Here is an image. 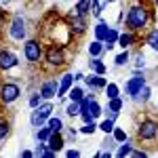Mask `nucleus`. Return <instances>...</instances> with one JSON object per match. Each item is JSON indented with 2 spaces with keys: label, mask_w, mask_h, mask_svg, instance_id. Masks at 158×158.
Masks as SVG:
<instances>
[{
  "label": "nucleus",
  "mask_w": 158,
  "mask_h": 158,
  "mask_svg": "<svg viewBox=\"0 0 158 158\" xmlns=\"http://www.w3.org/2000/svg\"><path fill=\"white\" fill-rule=\"evenodd\" d=\"M51 116H53V103H51L49 99H44L38 108L32 110V116H30V122H32V127L38 129V127H42V124H47Z\"/></svg>",
  "instance_id": "nucleus-4"
},
{
  "label": "nucleus",
  "mask_w": 158,
  "mask_h": 158,
  "mask_svg": "<svg viewBox=\"0 0 158 158\" xmlns=\"http://www.w3.org/2000/svg\"><path fill=\"white\" fill-rule=\"evenodd\" d=\"M57 91H59V78H47L44 82H40V89H38L42 99H49V101L57 95Z\"/></svg>",
  "instance_id": "nucleus-10"
},
{
  "label": "nucleus",
  "mask_w": 158,
  "mask_h": 158,
  "mask_svg": "<svg viewBox=\"0 0 158 158\" xmlns=\"http://www.w3.org/2000/svg\"><path fill=\"white\" fill-rule=\"evenodd\" d=\"M118 36H120V32H118L116 27H110L108 34H106V40H103L106 51H112V49H114V44H118Z\"/></svg>",
  "instance_id": "nucleus-17"
},
{
  "label": "nucleus",
  "mask_w": 158,
  "mask_h": 158,
  "mask_svg": "<svg viewBox=\"0 0 158 158\" xmlns=\"http://www.w3.org/2000/svg\"><path fill=\"white\" fill-rule=\"evenodd\" d=\"M68 97H70V101H80V99L85 97V91H82L80 86H72V89L68 91Z\"/></svg>",
  "instance_id": "nucleus-30"
},
{
  "label": "nucleus",
  "mask_w": 158,
  "mask_h": 158,
  "mask_svg": "<svg viewBox=\"0 0 158 158\" xmlns=\"http://www.w3.org/2000/svg\"><path fill=\"white\" fill-rule=\"evenodd\" d=\"M112 2H116V0H108V4H112Z\"/></svg>",
  "instance_id": "nucleus-43"
},
{
  "label": "nucleus",
  "mask_w": 158,
  "mask_h": 158,
  "mask_svg": "<svg viewBox=\"0 0 158 158\" xmlns=\"http://www.w3.org/2000/svg\"><path fill=\"white\" fill-rule=\"evenodd\" d=\"M143 86H146V76H143V72H139V70H137V72L127 80V85H124V93L133 99L135 95L143 89Z\"/></svg>",
  "instance_id": "nucleus-9"
},
{
  "label": "nucleus",
  "mask_w": 158,
  "mask_h": 158,
  "mask_svg": "<svg viewBox=\"0 0 158 158\" xmlns=\"http://www.w3.org/2000/svg\"><path fill=\"white\" fill-rule=\"evenodd\" d=\"M143 40H146V44L154 51V53H158V27H152V30L146 34Z\"/></svg>",
  "instance_id": "nucleus-18"
},
{
  "label": "nucleus",
  "mask_w": 158,
  "mask_h": 158,
  "mask_svg": "<svg viewBox=\"0 0 158 158\" xmlns=\"http://www.w3.org/2000/svg\"><path fill=\"white\" fill-rule=\"evenodd\" d=\"M65 156H68V158H78V156H80V150H68Z\"/></svg>",
  "instance_id": "nucleus-41"
},
{
  "label": "nucleus",
  "mask_w": 158,
  "mask_h": 158,
  "mask_svg": "<svg viewBox=\"0 0 158 158\" xmlns=\"http://www.w3.org/2000/svg\"><path fill=\"white\" fill-rule=\"evenodd\" d=\"M23 57L30 65H38L44 59V47L38 38H30L23 42Z\"/></svg>",
  "instance_id": "nucleus-3"
},
{
  "label": "nucleus",
  "mask_w": 158,
  "mask_h": 158,
  "mask_svg": "<svg viewBox=\"0 0 158 158\" xmlns=\"http://www.w3.org/2000/svg\"><path fill=\"white\" fill-rule=\"evenodd\" d=\"M152 2H154V4H156V6H158V0H152Z\"/></svg>",
  "instance_id": "nucleus-44"
},
{
  "label": "nucleus",
  "mask_w": 158,
  "mask_h": 158,
  "mask_svg": "<svg viewBox=\"0 0 158 158\" xmlns=\"http://www.w3.org/2000/svg\"><path fill=\"white\" fill-rule=\"evenodd\" d=\"M135 42H137V34H135V32H131V30L120 32V36H118V47H120L122 51H124V49H131Z\"/></svg>",
  "instance_id": "nucleus-14"
},
{
  "label": "nucleus",
  "mask_w": 158,
  "mask_h": 158,
  "mask_svg": "<svg viewBox=\"0 0 158 158\" xmlns=\"http://www.w3.org/2000/svg\"><path fill=\"white\" fill-rule=\"evenodd\" d=\"M34 156H36V158H55V156H57V152L51 150V148L47 146V141H38L36 150H34Z\"/></svg>",
  "instance_id": "nucleus-15"
},
{
  "label": "nucleus",
  "mask_w": 158,
  "mask_h": 158,
  "mask_svg": "<svg viewBox=\"0 0 158 158\" xmlns=\"http://www.w3.org/2000/svg\"><path fill=\"white\" fill-rule=\"evenodd\" d=\"M114 127H116V122L112 120V118H106V120L99 124V131H103L106 135H110L112 131H114Z\"/></svg>",
  "instance_id": "nucleus-33"
},
{
  "label": "nucleus",
  "mask_w": 158,
  "mask_h": 158,
  "mask_svg": "<svg viewBox=\"0 0 158 158\" xmlns=\"http://www.w3.org/2000/svg\"><path fill=\"white\" fill-rule=\"evenodd\" d=\"M9 36L13 40H17V42L25 40V36H27V21L21 15H15L11 19V23H9Z\"/></svg>",
  "instance_id": "nucleus-8"
},
{
  "label": "nucleus",
  "mask_w": 158,
  "mask_h": 158,
  "mask_svg": "<svg viewBox=\"0 0 158 158\" xmlns=\"http://www.w3.org/2000/svg\"><path fill=\"white\" fill-rule=\"evenodd\" d=\"M103 53H106V44L101 40H93L89 44V57H101Z\"/></svg>",
  "instance_id": "nucleus-19"
},
{
  "label": "nucleus",
  "mask_w": 158,
  "mask_h": 158,
  "mask_svg": "<svg viewBox=\"0 0 158 158\" xmlns=\"http://www.w3.org/2000/svg\"><path fill=\"white\" fill-rule=\"evenodd\" d=\"M74 82H76V80H74V74H70V72L63 74V76L59 78V91H57V97H65L68 91L74 86Z\"/></svg>",
  "instance_id": "nucleus-13"
},
{
  "label": "nucleus",
  "mask_w": 158,
  "mask_h": 158,
  "mask_svg": "<svg viewBox=\"0 0 158 158\" xmlns=\"http://www.w3.org/2000/svg\"><path fill=\"white\" fill-rule=\"evenodd\" d=\"M103 91H106V97H108V99H114V97L120 95V86L116 85V82H108Z\"/></svg>",
  "instance_id": "nucleus-24"
},
{
  "label": "nucleus",
  "mask_w": 158,
  "mask_h": 158,
  "mask_svg": "<svg viewBox=\"0 0 158 158\" xmlns=\"http://www.w3.org/2000/svg\"><path fill=\"white\" fill-rule=\"evenodd\" d=\"M131 152H133V146L129 143V141H122L118 150H116V156L118 158H124V156H131Z\"/></svg>",
  "instance_id": "nucleus-26"
},
{
  "label": "nucleus",
  "mask_w": 158,
  "mask_h": 158,
  "mask_svg": "<svg viewBox=\"0 0 158 158\" xmlns=\"http://www.w3.org/2000/svg\"><path fill=\"white\" fill-rule=\"evenodd\" d=\"M65 21H68V25H70V32H72V36L74 38H78V36H82L86 32V15H80L78 11H72L68 17H65Z\"/></svg>",
  "instance_id": "nucleus-7"
},
{
  "label": "nucleus",
  "mask_w": 158,
  "mask_h": 158,
  "mask_svg": "<svg viewBox=\"0 0 158 158\" xmlns=\"http://www.w3.org/2000/svg\"><path fill=\"white\" fill-rule=\"evenodd\" d=\"M137 139L139 141H154V139H158V122L154 118H143L137 124Z\"/></svg>",
  "instance_id": "nucleus-5"
},
{
  "label": "nucleus",
  "mask_w": 158,
  "mask_h": 158,
  "mask_svg": "<svg viewBox=\"0 0 158 158\" xmlns=\"http://www.w3.org/2000/svg\"><path fill=\"white\" fill-rule=\"evenodd\" d=\"M65 114H68V116H72V118L80 116V101H70V103H68V108H65Z\"/></svg>",
  "instance_id": "nucleus-29"
},
{
  "label": "nucleus",
  "mask_w": 158,
  "mask_h": 158,
  "mask_svg": "<svg viewBox=\"0 0 158 158\" xmlns=\"http://www.w3.org/2000/svg\"><path fill=\"white\" fill-rule=\"evenodd\" d=\"M146 65V57H143V53H137V61H135V68L137 70H141Z\"/></svg>",
  "instance_id": "nucleus-38"
},
{
  "label": "nucleus",
  "mask_w": 158,
  "mask_h": 158,
  "mask_svg": "<svg viewBox=\"0 0 158 158\" xmlns=\"http://www.w3.org/2000/svg\"><path fill=\"white\" fill-rule=\"evenodd\" d=\"M97 129H99V124H95V120H91V122H85L78 131H80V133H85V135H93Z\"/></svg>",
  "instance_id": "nucleus-31"
},
{
  "label": "nucleus",
  "mask_w": 158,
  "mask_h": 158,
  "mask_svg": "<svg viewBox=\"0 0 158 158\" xmlns=\"http://www.w3.org/2000/svg\"><path fill=\"white\" fill-rule=\"evenodd\" d=\"M129 57H131V55H129V49H124L120 55H116L114 63H116V65H127V63H129Z\"/></svg>",
  "instance_id": "nucleus-36"
},
{
  "label": "nucleus",
  "mask_w": 158,
  "mask_h": 158,
  "mask_svg": "<svg viewBox=\"0 0 158 158\" xmlns=\"http://www.w3.org/2000/svg\"><path fill=\"white\" fill-rule=\"evenodd\" d=\"M93 2H95V0H78V2L74 4V11H78L80 15H89L91 9H93Z\"/></svg>",
  "instance_id": "nucleus-21"
},
{
  "label": "nucleus",
  "mask_w": 158,
  "mask_h": 158,
  "mask_svg": "<svg viewBox=\"0 0 158 158\" xmlns=\"http://www.w3.org/2000/svg\"><path fill=\"white\" fill-rule=\"evenodd\" d=\"M150 95H152V89H150V86H143V89H141V91H139V93H137V95H135V101H148V99H150Z\"/></svg>",
  "instance_id": "nucleus-34"
},
{
  "label": "nucleus",
  "mask_w": 158,
  "mask_h": 158,
  "mask_svg": "<svg viewBox=\"0 0 158 158\" xmlns=\"http://www.w3.org/2000/svg\"><path fill=\"white\" fill-rule=\"evenodd\" d=\"M42 101H44V99H42V95H40V93H34V95L30 97V101H27V106L34 110V108H38V106H40Z\"/></svg>",
  "instance_id": "nucleus-37"
},
{
  "label": "nucleus",
  "mask_w": 158,
  "mask_h": 158,
  "mask_svg": "<svg viewBox=\"0 0 158 158\" xmlns=\"http://www.w3.org/2000/svg\"><path fill=\"white\" fill-rule=\"evenodd\" d=\"M89 114L93 116V120H95V118H99V116L103 114V108L97 103V99H93V101L89 103Z\"/></svg>",
  "instance_id": "nucleus-28"
},
{
  "label": "nucleus",
  "mask_w": 158,
  "mask_h": 158,
  "mask_svg": "<svg viewBox=\"0 0 158 158\" xmlns=\"http://www.w3.org/2000/svg\"><path fill=\"white\" fill-rule=\"evenodd\" d=\"M51 135H53V129L49 124H42V127H38V131H36V141H49Z\"/></svg>",
  "instance_id": "nucleus-23"
},
{
  "label": "nucleus",
  "mask_w": 158,
  "mask_h": 158,
  "mask_svg": "<svg viewBox=\"0 0 158 158\" xmlns=\"http://www.w3.org/2000/svg\"><path fill=\"white\" fill-rule=\"evenodd\" d=\"M131 156H135V158H146V156H148V152H146V150H135V148H133Z\"/></svg>",
  "instance_id": "nucleus-39"
},
{
  "label": "nucleus",
  "mask_w": 158,
  "mask_h": 158,
  "mask_svg": "<svg viewBox=\"0 0 158 158\" xmlns=\"http://www.w3.org/2000/svg\"><path fill=\"white\" fill-rule=\"evenodd\" d=\"M47 124L53 129V133H57V131H63V129H65V127H63V120H61L59 116H51L49 120H47Z\"/></svg>",
  "instance_id": "nucleus-27"
},
{
  "label": "nucleus",
  "mask_w": 158,
  "mask_h": 158,
  "mask_svg": "<svg viewBox=\"0 0 158 158\" xmlns=\"http://www.w3.org/2000/svg\"><path fill=\"white\" fill-rule=\"evenodd\" d=\"M122 19H124L127 30H131L135 34H141L148 30V25L152 21V6L146 0H133L127 6V13L122 15Z\"/></svg>",
  "instance_id": "nucleus-1"
},
{
  "label": "nucleus",
  "mask_w": 158,
  "mask_h": 158,
  "mask_svg": "<svg viewBox=\"0 0 158 158\" xmlns=\"http://www.w3.org/2000/svg\"><path fill=\"white\" fill-rule=\"evenodd\" d=\"M112 137H114V141H116V143H122V141H127V131L120 129V127H114Z\"/></svg>",
  "instance_id": "nucleus-32"
},
{
  "label": "nucleus",
  "mask_w": 158,
  "mask_h": 158,
  "mask_svg": "<svg viewBox=\"0 0 158 158\" xmlns=\"http://www.w3.org/2000/svg\"><path fill=\"white\" fill-rule=\"evenodd\" d=\"M108 30H110V25L103 21V19H99V23L95 25V40H106V34H108Z\"/></svg>",
  "instance_id": "nucleus-22"
},
{
  "label": "nucleus",
  "mask_w": 158,
  "mask_h": 158,
  "mask_svg": "<svg viewBox=\"0 0 158 158\" xmlns=\"http://www.w3.org/2000/svg\"><path fill=\"white\" fill-rule=\"evenodd\" d=\"M89 65H91V70L95 74H103V76H106V72H108V65L101 61V57H91Z\"/></svg>",
  "instance_id": "nucleus-20"
},
{
  "label": "nucleus",
  "mask_w": 158,
  "mask_h": 158,
  "mask_svg": "<svg viewBox=\"0 0 158 158\" xmlns=\"http://www.w3.org/2000/svg\"><path fill=\"white\" fill-rule=\"evenodd\" d=\"M42 63L47 68H51V70L63 68L65 65V49L61 44H57V42H51L49 47L44 49V59H42Z\"/></svg>",
  "instance_id": "nucleus-2"
},
{
  "label": "nucleus",
  "mask_w": 158,
  "mask_h": 158,
  "mask_svg": "<svg viewBox=\"0 0 158 158\" xmlns=\"http://www.w3.org/2000/svg\"><path fill=\"white\" fill-rule=\"evenodd\" d=\"M74 80H85V74H82V72H76V74H74Z\"/></svg>",
  "instance_id": "nucleus-42"
},
{
  "label": "nucleus",
  "mask_w": 158,
  "mask_h": 158,
  "mask_svg": "<svg viewBox=\"0 0 158 158\" xmlns=\"http://www.w3.org/2000/svg\"><path fill=\"white\" fill-rule=\"evenodd\" d=\"M85 85L89 86L91 91H97V89H106L108 80L103 78V74H95V72H91L89 76H85Z\"/></svg>",
  "instance_id": "nucleus-12"
},
{
  "label": "nucleus",
  "mask_w": 158,
  "mask_h": 158,
  "mask_svg": "<svg viewBox=\"0 0 158 158\" xmlns=\"http://www.w3.org/2000/svg\"><path fill=\"white\" fill-rule=\"evenodd\" d=\"M11 135V122L6 118H0V141H4Z\"/></svg>",
  "instance_id": "nucleus-25"
},
{
  "label": "nucleus",
  "mask_w": 158,
  "mask_h": 158,
  "mask_svg": "<svg viewBox=\"0 0 158 158\" xmlns=\"http://www.w3.org/2000/svg\"><path fill=\"white\" fill-rule=\"evenodd\" d=\"M47 146L51 148V150H55V152H61L63 150V146H65V139H63V133L61 131H57V133H53L49 137V141H47Z\"/></svg>",
  "instance_id": "nucleus-16"
},
{
  "label": "nucleus",
  "mask_w": 158,
  "mask_h": 158,
  "mask_svg": "<svg viewBox=\"0 0 158 158\" xmlns=\"http://www.w3.org/2000/svg\"><path fill=\"white\" fill-rule=\"evenodd\" d=\"M19 97H21V86L17 85V82L6 80V82L0 85V103H2V106H11V103H15Z\"/></svg>",
  "instance_id": "nucleus-6"
},
{
  "label": "nucleus",
  "mask_w": 158,
  "mask_h": 158,
  "mask_svg": "<svg viewBox=\"0 0 158 158\" xmlns=\"http://www.w3.org/2000/svg\"><path fill=\"white\" fill-rule=\"evenodd\" d=\"M17 65H19V59L13 51H6V49L0 51V72H11Z\"/></svg>",
  "instance_id": "nucleus-11"
},
{
  "label": "nucleus",
  "mask_w": 158,
  "mask_h": 158,
  "mask_svg": "<svg viewBox=\"0 0 158 158\" xmlns=\"http://www.w3.org/2000/svg\"><path fill=\"white\" fill-rule=\"evenodd\" d=\"M19 156H21V158H32V156H34V150H21Z\"/></svg>",
  "instance_id": "nucleus-40"
},
{
  "label": "nucleus",
  "mask_w": 158,
  "mask_h": 158,
  "mask_svg": "<svg viewBox=\"0 0 158 158\" xmlns=\"http://www.w3.org/2000/svg\"><path fill=\"white\" fill-rule=\"evenodd\" d=\"M108 110H110V112H120V110H122V99L120 97L108 99Z\"/></svg>",
  "instance_id": "nucleus-35"
}]
</instances>
